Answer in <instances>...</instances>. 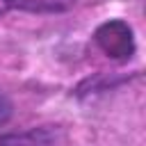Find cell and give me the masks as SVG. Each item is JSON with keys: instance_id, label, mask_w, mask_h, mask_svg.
<instances>
[{"instance_id": "cell-1", "label": "cell", "mask_w": 146, "mask_h": 146, "mask_svg": "<svg viewBox=\"0 0 146 146\" xmlns=\"http://www.w3.org/2000/svg\"><path fill=\"white\" fill-rule=\"evenodd\" d=\"M96 43L112 59H128L135 50L132 30L123 21H107L96 30Z\"/></svg>"}, {"instance_id": "cell-2", "label": "cell", "mask_w": 146, "mask_h": 146, "mask_svg": "<svg viewBox=\"0 0 146 146\" xmlns=\"http://www.w3.org/2000/svg\"><path fill=\"white\" fill-rule=\"evenodd\" d=\"M0 146H59V132L52 128H30L0 135Z\"/></svg>"}, {"instance_id": "cell-3", "label": "cell", "mask_w": 146, "mask_h": 146, "mask_svg": "<svg viewBox=\"0 0 146 146\" xmlns=\"http://www.w3.org/2000/svg\"><path fill=\"white\" fill-rule=\"evenodd\" d=\"M75 0H7L9 7L23 9V11H64L73 7Z\"/></svg>"}, {"instance_id": "cell-4", "label": "cell", "mask_w": 146, "mask_h": 146, "mask_svg": "<svg viewBox=\"0 0 146 146\" xmlns=\"http://www.w3.org/2000/svg\"><path fill=\"white\" fill-rule=\"evenodd\" d=\"M9 116H11V103H9V100L0 94V125H2Z\"/></svg>"}, {"instance_id": "cell-5", "label": "cell", "mask_w": 146, "mask_h": 146, "mask_svg": "<svg viewBox=\"0 0 146 146\" xmlns=\"http://www.w3.org/2000/svg\"><path fill=\"white\" fill-rule=\"evenodd\" d=\"M7 9H9V5H7V0H0V16H2V14L7 11Z\"/></svg>"}]
</instances>
